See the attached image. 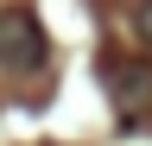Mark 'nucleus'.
<instances>
[{
  "label": "nucleus",
  "mask_w": 152,
  "mask_h": 146,
  "mask_svg": "<svg viewBox=\"0 0 152 146\" xmlns=\"http://www.w3.org/2000/svg\"><path fill=\"white\" fill-rule=\"evenodd\" d=\"M45 64V26L26 7H0V70H38Z\"/></svg>",
  "instance_id": "nucleus-1"
},
{
  "label": "nucleus",
  "mask_w": 152,
  "mask_h": 146,
  "mask_svg": "<svg viewBox=\"0 0 152 146\" xmlns=\"http://www.w3.org/2000/svg\"><path fill=\"white\" fill-rule=\"evenodd\" d=\"M140 45L152 51V0H146V7H140Z\"/></svg>",
  "instance_id": "nucleus-2"
}]
</instances>
